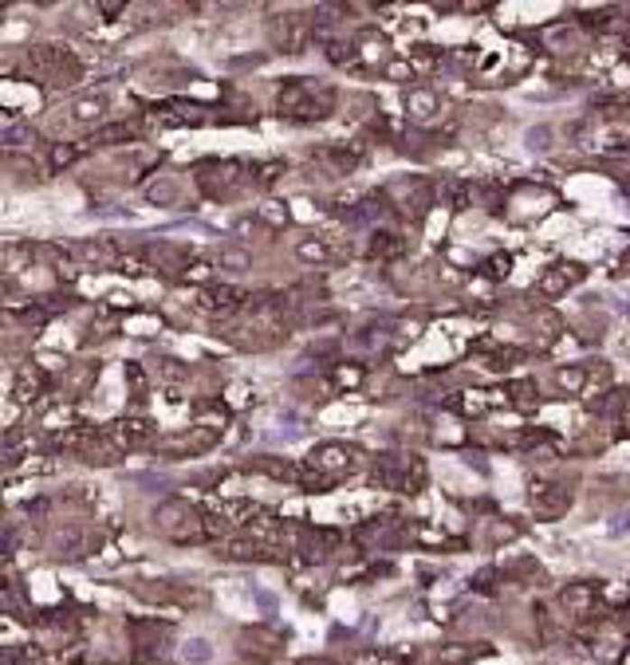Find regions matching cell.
I'll list each match as a JSON object with an SVG mask.
<instances>
[{
  "instance_id": "6da1fadb",
  "label": "cell",
  "mask_w": 630,
  "mask_h": 665,
  "mask_svg": "<svg viewBox=\"0 0 630 665\" xmlns=\"http://www.w3.org/2000/svg\"><path fill=\"white\" fill-rule=\"evenodd\" d=\"M335 106H339V91H335L331 83H320V79L280 83L276 111H280V118H288V123H323V118L335 115Z\"/></svg>"
},
{
  "instance_id": "7a4b0ae2",
  "label": "cell",
  "mask_w": 630,
  "mask_h": 665,
  "mask_svg": "<svg viewBox=\"0 0 630 665\" xmlns=\"http://www.w3.org/2000/svg\"><path fill=\"white\" fill-rule=\"evenodd\" d=\"M308 473L315 476V485L328 488L335 481H347V476L363 473L366 468V453L358 449V445H347V441H323L315 445V449L308 453Z\"/></svg>"
},
{
  "instance_id": "3957f363",
  "label": "cell",
  "mask_w": 630,
  "mask_h": 665,
  "mask_svg": "<svg viewBox=\"0 0 630 665\" xmlns=\"http://www.w3.org/2000/svg\"><path fill=\"white\" fill-rule=\"evenodd\" d=\"M371 476H375V485L390 488V493H402V496H418L422 488L430 485L426 461H422L418 453H406V449L378 457L375 468H371Z\"/></svg>"
},
{
  "instance_id": "277c9868",
  "label": "cell",
  "mask_w": 630,
  "mask_h": 665,
  "mask_svg": "<svg viewBox=\"0 0 630 665\" xmlns=\"http://www.w3.org/2000/svg\"><path fill=\"white\" fill-rule=\"evenodd\" d=\"M528 508L536 520H560L563 512L571 508V496H575V481L568 476H536L528 488Z\"/></svg>"
},
{
  "instance_id": "5b68a950",
  "label": "cell",
  "mask_w": 630,
  "mask_h": 665,
  "mask_svg": "<svg viewBox=\"0 0 630 665\" xmlns=\"http://www.w3.org/2000/svg\"><path fill=\"white\" fill-rule=\"evenodd\" d=\"M383 198L394 205L402 217H426L433 209V198H438V189H433L430 178H394L386 185Z\"/></svg>"
},
{
  "instance_id": "8992f818",
  "label": "cell",
  "mask_w": 630,
  "mask_h": 665,
  "mask_svg": "<svg viewBox=\"0 0 630 665\" xmlns=\"http://www.w3.org/2000/svg\"><path fill=\"white\" fill-rule=\"evenodd\" d=\"M583 280H588V268L575 264V260H560V264H551L544 276L536 280V288H532V291H536L540 300H563L571 288H579Z\"/></svg>"
},
{
  "instance_id": "52a82bcc",
  "label": "cell",
  "mask_w": 630,
  "mask_h": 665,
  "mask_svg": "<svg viewBox=\"0 0 630 665\" xmlns=\"http://www.w3.org/2000/svg\"><path fill=\"white\" fill-rule=\"evenodd\" d=\"M311 28L315 24H308V16L288 13V16H280V20L268 24V40H273V48L284 51V56H300V51L308 48V40H311Z\"/></svg>"
},
{
  "instance_id": "ba28073f",
  "label": "cell",
  "mask_w": 630,
  "mask_h": 665,
  "mask_svg": "<svg viewBox=\"0 0 630 665\" xmlns=\"http://www.w3.org/2000/svg\"><path fill=\"white\" fill-rule=\"evenodd\" d=\"M111 103H115V95H107V91L83 95V99H75L68 111H63V118H68V126H75V130H91V126H99L107 118Z\"/></svg>"
},
{
  "instance_id": "9c48e42d",
  "label": "cell",
  "mask_w": 630,
  "mask_h": 665,
  "mask_svg": "<svg viewBox=\"0 0 630 665\" xmlns=\"http://www.w3.org/2000/svg\"><path fill=\"white\" fill-rule=\"evenodd\" d=\"M599 603H603V595L588 583H571V586H563V595H560V606L568 610V618H575V623H591Z\"/></svg>"
},
{
  "instance_id": "30bf717a",
  "label": "cell",
  "mask_w": 630,
  "mask_h": 665,
  "mask_svg": "<svg viewBox=\"0 0 630 665\" xmlns=\"http://www.w3.org/2000/svg\"><path fill=\"white\" fill-rule=\"evenodd\" d=\"M292 256L300 260V264H331V260H339V253H335V245L328 241V236L320 233H303L296 245H292Z\"/></svg>"
},
{
  "instance_id": "8fae6325",
  "label": "cell",
  "mask_w": 630,
  "mask_h": 665,
  "mask_svg": "<svg viewBox=\"0 0 630 665\" xmlns=\"http://www.w3.org/2000/svg\"><path fill=\"white\" fill-rule=\"evenodd\" d=\"M551 386H556V394H583L591 386V366L588 363L556 366L551 370Z\"/></svg>"
},
{
  "instance_id": "7c38bea8",
  "label": "cell",
  "mask_w": 630,
  "mask_h": 665,
  "mask_svg": "<svg viewBox=\"0 0 630 665\" xmlns=\"http://www.w3.org/2000/svg\"><path fill=\"white\" fill-rule=\"evenodd\" d=\"M438 111H441V95L433 87H410L406 91V115L414 123H430V118H438Z\"/></svg>"
},
{
  "instance_id": "4fadbf2b",
  "label": "cell",
  "mask_w": 630,
  "mask_h": 665,
  "mask_svg": "<svg viewBox=\"0 0 630 665\" xmlns=\"http://www.w3.org/2000/svg\"><path fill=\"white\" fill-rule=\"evenodd\" d=\"M213 264L221 272H248L253 268V253H248L245 245H221L213 253Z\"/></svg>"
},
{
  "instance_id": "5bb4252c",
  "label": "cell",
  "mask_w": 630,
  "mask_h": 665,
  "mask_svg": "<svg viewBox=\"0 0 630 665\" xmlns=\"http://www.w3.org/2000/svg\"><path fill=\"white\" fill-rule=\"evenodd\" d=\"M366 256H375V260H398V256H406V245H402V236L386 233V228H378V233H371V248H366Z\"/></svg>"
},
{
  "instance_id": "9a60e30c",
  "label": "cell",
  "mask_w": 630,
  "mask_h": 665,
  "mask_svg": "<svg viewBox=\"0 0 630 665\" xmlns=\"http://www.w3.org/2000/svg\"><path fill=\"white\" fill-rule=\"evenodd\" d=\"M505 398H513V406H520V410L540 406V386H536V378H513V383H505Z\"/></svg>"
},
{
  "instance_id": "2e32d148",
  "label": "cell",
  "mask_w": 630,
  "mask_h": 665,
  "mask_svg": "<svg viewBox=\"0 0 630 665\" xmlns=\"http://www.w3.org/2000/svg\"><path fill=\"white\" fill-rule=\"evenodd\" d=\"M481 650H485V646H469V642H458V646L438 650V665H469V661L481 658Z\"/></svg>"
}]
</instances>
